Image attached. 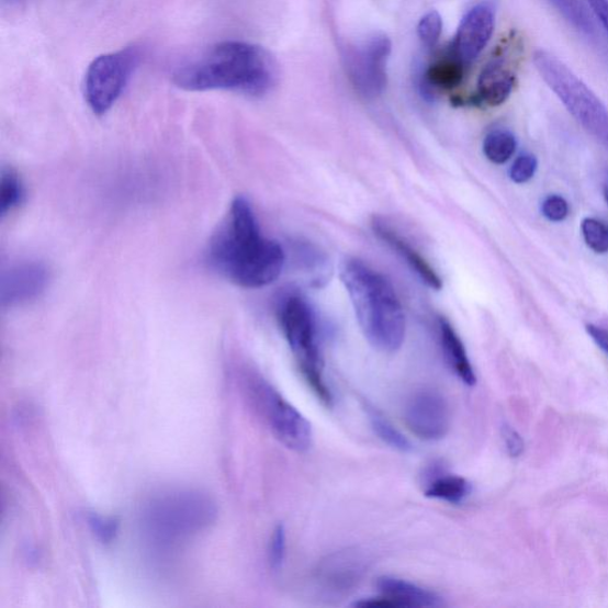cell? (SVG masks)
<instances>
[{"label": "cell", "instance_id": "6", "mask_svg": "<svg viewBox=\"0 0 608 608\" xmlns=\"http://www.w3.org/2000/svg\"><path fill=\"white\" fill-rule=\"evenodd\" d=\"M140 60L136 47L100 55L87 68L83 94L87 105L98 115L108 113L117 103Z\"/></svg>", "mask_w": 608, "mask_h": 608}, {"label": "cell", "instance_id": "27", "mask_svg": "<svg viewBox=\"0 0 608 608\" xmlns=\"http://www.w3.org/2000/svg\"><path fill=\"white\" fill-rule=\"evenodd\" d=\"M536 170H538V159L526 154L516 159L510 170V177L516 183H526L533 178Z\"/></svg>", "mask_w": 608, "mask_h": 608}, {"label": "cell", "instance_id": "25", "mask_svg": "<svg viewBox=\"0 0 608 608\" xmlns=\"http://www.w3.org/2000/svg\"><path fill=\"white\" fill-rule=\"evenodd\" d=\"M442 33V19L438 11H430L419 21L417 34L426 46L434 47L440 40Z\"/></svg>", "mask_w": 608, "mask_h": 608}, {"label": "cell", "instance_id": "17", "mask_svg": "<svg viewBox=\"0 0 608 608\" xmlns=\"http://www.w3.org/2000/svg\"><path fill=\"white\" fill-rule=\"evenodd\" d=\"M466 68L452 50L451 55L441 57L428 67L424 79L425 89L430 93L451 91L461 83Z\"/></svg>", "mask_w": 608, "mask_h": 608}, {"label": "cell", "instance_id": "1", "mask_svg": "<svg viewBox=\"0 0 608 608\" xmlns=\"http://www.w3.org/2000/svg\"><path fill=\"white\" fill-rule=\"evenodd\" d=\"M207 262L229 282L257 289L281 277L285 255L278 241L262 235L250 202L239 196L210 240Z\"/></svg>", "mask_w": 608, "mask_h": 608}, {"label": "cell", "instance_id": "14", "mask_svg": "<svg viewBox=\"0 0 608 608\" xmlns=\"http://www.w3.org/2000/svg\"><path fill=\"white\" fill-rule=\"evenodd\" d=\"M372 227L375 235L385 241L390 248L396 251L403 259L407 260L408 266L417 273L419 279L429 288L434 289V291H440L443 284L437 271L434 270L427 260L419 255L396 229L381 218H374Z\"/></svg>", "mask_w": 608, "mask_h": 608}, {"label": "cell", "instance_id": "24", "mask_svg": "<svg viewBox=\"0 0 608 608\" xmlns=\"http://www.w3.org/2000/svg\"><path fill=\"white\" fill-rule=\"evenodd\" d=\"M87 525L95 538L104 544L111 543L119 533L120 522L113 517H104L95 513L87 515Z\"/></svg>", "mask_w": 608, "mask_h": 608}, {"label": "cell", "instance_id": "22", "mask_svg": "<svg viewBox=\"0 0 608 608\" xmlns=\"http://www.w3.org/2000/svg\"><path fill=\"white\" fill-rule=\"evenodd\" d=\"M582 229L590 250L596 254L608 252V224L595 218H586L582 224Z\"/></svg>", "mask_w": 608, "mask_h": 608}, {"label": "cell", "instance_id": "5", "mask_svg": "<svg viewBox=\"0 0 608 608\" xmlns=\"http://www.w3.org/2000/svg\"><path fill=\"white\" fill-rule=\"evenodd\" d=\"M279 318L304 380L329 407L333 397L324 379V360L318 347L316 320L308 302L299 295L286 296L279 308Z\"/></svg>", "mask_w": 608, "mask_h": 608}, {"label": "cell", "instance_id": "31", "mask_svg": "<svg viewBox=\"0 0 608 608\" xmlns=\"http://www.w3.org/2000/svg\"><path fill=\"white\" fill-rule=\"evenodd\" d=\"M586 329L590 338L608 354V329L595 325H588Z\"/></svg>", "mask_w": 608, "mask_h": 608}, {"label": "cell", "instance_id": "4", "mask_svg": "<svg viewBox=\"0 0 608 608\" xmlns=\"http://www.w3.org/2000/svg\"><path fill=\"white\" fill-rule=\"evenodd\" d=\"M533 65L574 120L608 149V110L597 94L553 54L536 52Z\"/></svg>", "mask_w": 608, "mask_h": 608}, {"label": "cell", "instance_id": "9", "mask_svg": "<svg viewBox=\"0 0 608 608\" xmlns=\"http://www.w3.org/2000/svg\"><path fill=\"white\" fill-rule=\"evenodd\" d=\"M403 417L414 436L426 441L441 440L451 429L450 405L438 391H417L405 403Z\"/></svg>", "mask_w": 608, "mask_h": 608}, {"label": "cell", "instance_id": "30", "mask_svg": "<svg viewBox=\"0 0 608 608\" xmlns=\"http://www.w3.org/2000/svg\"><path fill=\"white\" fill-rule=\"evenodd\" d=\"M587 3L608 35V0H587Z\"/></svg>", "mask_w": 608, "mask_h": 608}, {"label": "cell", "instance_id": "15", "mask_svg": "<svg viewBox=\"0 0 608 608\" xmlns=\"http://www.w3.org/2000/svg\"><path fill=\"white\" fill-rule=\"evenodd\" d=\"M381 595L401 607H442L443 600L436 592L419 587L403 578L381 576L378 581Z\"/></svg>", "mask_w": 608, "mask_h": 608}, {"label": "cell", "instance_id": "32", "mask_svg": "<svg viewBox=\"0 0 608 608\" xmlns=\"http://www.w3.org/2000/svg\"><path fill=\"white\" fill-rule=\"evenodd\" d=\"M23 2L24 0H3V4L7 7H16Z\"/></svg>", "mask_w": 608, "mask_h": 608}, {"label": "cell", "instance_id": "13", "mask_svg": "<svg viewBox=\"0 0 608 608\" xmlns=\"http://www.w3.org/2000/svg\"><path fill=\"white\" fill-rule=\"evenodd\" d=\"M48 280L47 269L37 263L22 264L10 269L3 277V306L13 307L36 299L45 291Z\"/></svg>", "mask_w": 608, "mask_h": 608}, {"label": "cell", "instance_id": "21", "mask_svg": "<svg viewBox=\"0 0 608 608\" xmlns=\"http://www.w3.org/2000/svg\"><path fill=\"white\" fill-rule=\"evenodd\" d=\"M24 196V188L18 173L4 170L0 180V214L3 216L16 209Z\"/></svg>", "mask_w": 608, "mask_h": 608}, {"label": "cell", "instance_id": "19", "mask_svg": "<svg viewBox=\"0 0 608 608\" xmlns=\"http://www.w3.org/2000/svg\"><path fill=\"white\" fill-rule=\"evenodd\" d=\"M367 412L373 431L384 443L402 453L413 451L412 442L386 417L371 407H368Z\"/></svg>", "mask_w": 608, "mask_h": 608}, {"label": "cell", "instance_id": "20", "mask_svg": "<svg viewBox=\"0 0 608 608\" xmlns=\"http://www.w3.org/2000/svg\"><path fill=\"white\" fill-rule=\"evenodd\" d=\"M517 142L513 134L496 130L489 133L485 140L483 150L488 161L496 165H504L514 156Z\"/></svg>", "mask_w": 608, "mask_h": 608}, {"label": "cell", "instance_id": "8", "mask_svg": "<svg viewBox=\"0 0 608 608\" xmlns=\"http://www.w3.org/2000/svg\"><path fill=\"white\" fill-rule=\"evenodd\" d=\"M213 514L209 499L193 494H179L153 506L150 525L158 529V534L169 539L170 536L173 538L183 531L207 525Z\"/></svg>", "mask_w": 608, "mask_h": 608}, {"label": "cell", "instance_id": "33", "mask_svg": "<svg viewBox=\"0 0 608 608\" xmlns=\"http://www.w3.org/2000/svg\"><path fill=\"white\" fill-rule=\"evenodd\" d=\"M605 198H606V201H607V204H608V180H607L606 185H605Z\"/></svg>", "mask_w": 608, "mask_h": 608}, {"label": "cell", "instance_id": "10", "mask_svg": "<svg viewBox=\"0 0 608 608\" xmlns=\"http://www.w3.org/2000/svg\"><path fill=\"white\" fill-rule=\"evenodd\" d=\"M390 53V40L384 35H378L363 47L352 49L347 55V67L351 79L364 97H378L385 89L386 61Z\"/></svg>", "mask_w": 608, "mask_h": 608}, {"label": "cell", "instance_id": "16", "mask_svg": "<svg viewBox=\"0 0 608 608\" xmlns=\"http://www.w3.org/2000/svg\"><path fill=\"white\" fill-rule=\"evenodd\" d=\"M440 341L448 365L466 385L476 383L474 370L458 333L446 318L439 320Z\"/></svg>", "mask_w": 608, "mask_h": 608}, {"label": "cell", "instance_id": "26", "mask_svg": "<svg viewBox=\"0 0 608 608\" xmlns=\"http://www.w3.org/2000/svg\"><path fill=\"white\" fill-rule=\"evenodd\" d=\"M286 553V531L283 525L274 528L269 547L270 567L279 572L283 567Z\"/></svg>", "mask_w": 608, "mask_h": 608}, {"label": "cell", "instance_id": "3", "mask_svg": "<svg viewBox=\"0 0 608 608\" xmlns=\"http://www.w3.org/2000/svg\"><path fill=\"white\" fill-rule=\"evenodd\" d=\"M340 274L367 340L379 351H398L405 338V315L394 286L359 259H347Z\"/></svg>", "mask_w": 608, "mask_h": 608}, {"label": "cell", "instance_id": "29", "mask_svg": "<svg viewBox=\"0 0 608 608\" xmlns=\"http://www.w3.org/2000/svg\"><path fill=\"white\" fill-rule=\"evenodd\" d=\"M503 437L506 448H508V451L513 457H518L520 453H522L523 441L514 429H511L510 427H505L503 429Z\"/></svg>", "mask_w": 608, "mask_h": 608}, {"label": "cell", "instance_id": "7", "mask_svg": "<svg viewBox=\"0 0 608 608\" xmlns=\"http://www.w3.org/2000/svg\"><path fill=\"white\" fill-rule=\"evenodd\" d=\"M251 393L257 408L267 419L270 429L289 450L304 453L313 443V429L291 403L262 379H254Z\"/></svg>", "mask_w": 608, "mask_h": 608}, {"label": "cell", "instance_id": "18", "mask_svg": "<svg viewBox=\"0 0 608 608\" xmlns=\"http://www.w3.org/2000/svg\"><path fill=\"white\" fill-rule=\"evenodd\" d=\"M471 494V485L465 477L453 474L434 476L428 483L425 495L428 498L460 504Z\"/></svg>", "mask_w": 608, "mask_h": 608}, {"label": "cell", "instance_id": "23", "mask_svg": "<svg viewBox=\"0 0 608 608\" xmlns=\"http://www.w3.org/2000/svg\"><path fill=\"white\" fill-rule=\"evenodd\" d=\"M561 16L570 24L575 26L577 31L587 32L590 27L587 13L577 0H547Z\"/></svg>", "mask_w": 608, "mask_h": 608}, {"label": "cell", "instance_id": "2", "mask_svg": "<svg viewBox=\"0 0 608 608\" xmlns=\"http://www.w3.org/2000/svg\"><path fill=\"white\" fill-rule=\"evenodd\" d=\"M278 81V65L262 47L225 41L173 71L172 82L190 92L229 91L262 97Z\"/></svg>", "mask_w": 608, "mask_h": 608}, {"label": "cell", "instance_id": "12", "mask_svg": "<svg viewBox=\"0 0 608 608\" xmlns=\"http://www.w3.org/2000/svg\"><path fill=\"white\" fill-rule=\"evenodd\" d=\"M516 71L504 56L494 57L482 70L474 95L476 105L500 106L515 89Z\"/></svg>", "mask_w": 608, "mask_h": 608}, {"label": "cell", "instance_id": "28", "mask_svg": "<svg viewBox=\"0 0 608 608\" xmlns=\"http://www.w3.org/2000/svg\"><path fill=\"white\" fill-rule=\"evenodd\" d=\"M542 212L550 222H563L570 214L568 202L562 196L550 195L543 201Z\"/></svg>", "mask_w": 608, "mask_h": 608}, {"label": "cell", "instance_id": "11", "mask_svg": "<svg viewBox=\"0 0 608 608\" xmlns=\"http://www.w3.org/2000/svg\"><path fill=\"white\" fill-rule=\"evenodd\" d=\"M496 9L491 3H481L472 8L463 18L453 45L459 59L470 66L477 59L494 35Z\"/></svg>", "mask_w": 608, "mask_h": 608}]
</instances>
